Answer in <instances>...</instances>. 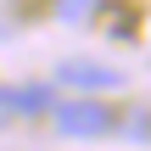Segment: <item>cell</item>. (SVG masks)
<instances>
[{"label":"cell","instance_id":"5b68a950","mask_svg":"<svg viewBox=\"0 0 151 151\" xmlns=\"http://www.w3.org/2000/svg\"><path fill=\"white\" fill-rule=\"evenodd\" d=\"M11 118H22L17 112V90H0V123H11Z\"/></svg>","mask_w":151,"mask_h":151},{"label":"cell","instance_id":"277c9868","mask_svg":"<svg viewBox=\"0 0 151 151\" xmlns=\"http://www.w3.org/2000/svg\"><path fill=\"white\" fill-rule=\"evenodd\" d=\"M90 11H95V0H56L62 22H90Z\"/></svg>","mask_w":151,"mask_h":151},{"label":"cell","instance_id":"6da1fadb","mask_svg":"<svg viewBox=\"0 0 151 151\" xmlns=\"http://www.w3.org/2000/svg\"><path fill=\"white\" fill-rule=\"evenodd\" d=\"M50 123L67 140H95V134H112V106H101V101H56Z\"/></svg>","mask_w":151,"mask_h":151},{"label":"cell","instance_id":"3957f363","mask_svg":"<svg viewBox=\"0 0 151 151\" xmlns=\"http://www.w3.org/2000/svg\"><path fill=\"white\" fill-rule=\"evenodd\" d=\"M17 112H22V118H34V112H50V95L28 84V90H17Z\"/></svg>","mask_w":151,"mask_h":151},{"label":"cell","instance_id":"7a4b0ae2","mask_svg":"<svg viewBox=\"0 0 151 151\" xmlns=\"http://www.w3.org/2000/svg\"><path fill=\"white\" fill-rule=\"evenodd\" d=\"M56 84H67V90H118V84H123V73H118V67H106V62L67 56V62L56 67Z\"/></svg>","mask_w":151,"mask_h":151}]
</instances>
